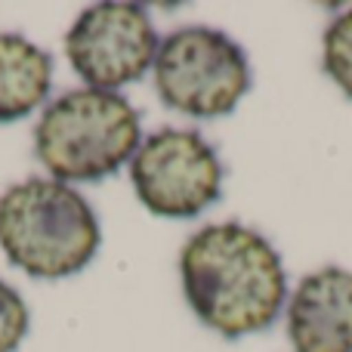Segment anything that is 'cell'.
<instances>
[{
  "label": "cell",
  "instance_id": "6da1fadb",
  "mask_svg": "<svg viewBox=\"0 0 352 352\" xmlns=\"http://www.w3.org/2000/svg\"><path fill=\"white\" fill-rule=\"evenodd\" d=\"M188 309L226 340L269 331L287 300L281 254L256 229L210 223L179 250Z\"/></svg>",
  "mask_w": 352,
  "mask_h": 352
},
{
  "label": "cell",
  "instance_id": "7a4b0ae2",
  "mask_svg": "<svg viewBox=\"0 0 352 352\" xmlns=\"http://www.w3.org/2000/svg\"><path fill=\"white\" fill-rule=\"evenodd\" d=\"M102 244L90 201L53 176H31L0 195V250L31 278H72Z\"/></svg>",
  "mask_w": 352,
  "mask_h": 352
},
{
  "label": "cell",
  "instance_id": "3957f363",
  "mask_svg": "<svg viewBox=\"0 0 352 352\" xmlns=\"http://www.w3.org/2000/svg\"><path fill=\"white\" fill-rule=\"evenodd\" d=\"M142 146L140 111L111 90H68L43 109L34 155L59 182H99L130 164Z\"/></svg>",
  "mask_w": 352,
  "mask_h": 352
},
{
  "label": "cell",
  "instance_id": "277c9868",
  "mask_svg": "<svg viewBox=\"0 0 352 352\" xmlns=\"http://www.w3.org/2000/svg\"><path fill=\"white\" fill-rule=\"evenodd\" d=\"M152 74L167 109L204 121L232 115L254 84L241 43L207 25L170 31L158 47Z\"/></svg>",
  "mask_w": 352,
  "mask_h": 352
},
{
  "label": "cell",
  "instance_id": "5b68a950",
  "mask_svg": "<svg viewBox=\"0 0 352 352\" xmlns=\"http://www.w3.org/2000/svg\"><path fill=\"white\" fill-rule=\"evenodd\" d=\"M130 179L142 207L164 219H192L223 195V164L198 130L164 127L146 136Z\"/></svg>",
  "mask_w": 352,
  "mask_h": 352
},
{
  "label": "cell",
  "instance_id": "8992f818",
  "mask_svg": "<svg viewBox=\"0 0 352 352\" xmlns=\"http://www.w3.org/2000/svg\"><path fill=\"white\" fill-rule=\"evenodd\" d=\"M161 37L146 6L105 0L74 19L65 34V56L74 74L90 90H111L136 84L155 68Z\"/></svg>",
  "mask_w": 352,
  "mask_h": 352
},
{
  "label": "cell",
  "instance_id": "52a82bcc",
  "mask_svg": "<svg viewBox=\"0 0 352 352\" xmlns=\"http://www.w3.org/2000/svg\"><path fill=\"white\" fill-rule=\"evenodd\" d=\"M294 352H352V272L324 266L300 278L287 300Z\"/></svg>",
  "mask_w": 352,
  "mask_h": 352
},
{
  "label": "cell",
  "instance_id": "ba28073f",
  "mask_svg": "<svg viewBox=\"0 0 352 352\" xmlns=\"http://www.w3.org/2000/svg\"><path fill=\"white\" fill-rule=\"evenodd\" d=\"M53 87V56L22 34H0V124L37 111Z\"/></svg>",
  "mask_w": 352,
  "mask_h": 352
},
{
  "label": "cell",
  "instance_id": "9c48e42d",
  "mask_svg": "<svg viewBox=\"0 0 352 352\" xmlns=\"http://www.w3.org/2000/svg\"><path fill=\"white\" fill-rule=\"evenodd\" d=\"M324 74L352 99V10L331 19L322 34Z\"/></svg>",
  "mask_w": 352,
  "mask_h": 352
},
{
  "label": "cell",
  "instance_id": "30bf717a",
  "mask_svg": "<svg viewBox=\"0 0 352 352\" xmlns=\"http://www.w3.org/2000/svg\"><path fill=\"white\" fill-rule=\"evenodd\" d=\"M31 312L25 297L0 278V352H16L28 337Z\"/></svg>",
  "mask_w": 352,
  "mask_h": 352
}]
</instances>
